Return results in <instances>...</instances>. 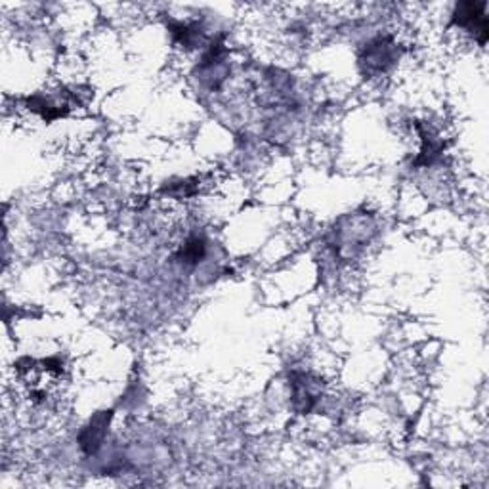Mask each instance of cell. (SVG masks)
<instances>
[{
  "label": "cell",
  "instance_id": "obj_1",
  "mask_svg": "<svg viewBox=\"0 0 489 489\" xmlns=\"http://www.w3.org/2000/svg\"><path fill=\"white\" fill-rule=\"evenodd\" d=\"M400 58L398 44L392 37H377L373 39L360 56L362 71L367 77H381L394 68Z\"/></svg>",
  "mask_w": 489,
  "mask_h": 489
},
{
  "label": "cell",
  "instance_id": "obj_2",
  "mask_svg": "<svg viewBox=\"0 0 489 489\" xmlns=\"http://www.w3.org/2000/svg\"><path fill=\"white\" fill-rule=\"evenodd\" d=\"M323 396V384L309 373L291 374V400L299 413H312Z\"/></svg>",
  "mask_w": 489,
  "mask_h": 489
},
{
  "label": "cell",
  "instance_id": "obj_3",
  "mask_svg": "<svg viewBox=\"0 0 489 489\" xmlns=\"http://www.w3.org/2000/svg\"><path fill=\"white\" fill-rule=\"evenodd\" d=\"M453 23L459 29L472 32L480 44H485L487 39V18L485 3H463L453 14Z\"/></svg>",
  "mask_w": 489,
  "mask_h": 489
},
{
  "label": "cell",
  "instance_id": "obj_4",
  "mask_svg": "<svg viewBox=\"0 0 489 489\" xmlns=\"http://www.w3.org/2000/svg\"><path fill=\"white\" fill-rule=\"evenodd\" d=\"M109 422H111V411L96 413L78 436L80 449H83L87 455H96L97 451H100V447L104 446Z\"/></svg>",
  "mask_w": 489,
  "mask_h": 489
},
{
  "label": "cell",
  "instance_id": "obj_5",
  "mask_svg": "<svg viewBox=\"0 0 489 489\" xmlns=\"http://www.w3.org/2000/svg\"><path fill=\"white\" fill-rule=\"evenodd\" d=\"M176 256L184 264H199L207 256V241L199 235H193L182 244V249L178 251Z\"/></svg>",
  "mask_w": 489,
  "mask_h": 489
}]
</instances>
